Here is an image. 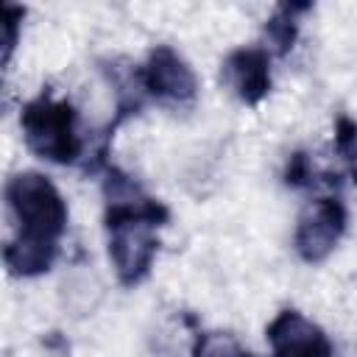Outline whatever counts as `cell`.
<instances>
[{"label":"cell","mask_w":357,"mask_h":357,"mask_svg":"<svg viewBox=\"0 0 357 357\" xmlns=\"http://www.w3.org/2000/svg\"><path fill=\"white\" fill-rule=\"evenodd\" d=\"M271 357H335L329 335L298 310H282L265 329Z\"/></svg>","instance_id":"obj_6"},{"label":"cell","mask_w":357,"mask_h":357,"mask_svg":"<svg viewBox=\"0 0 357 357\" xmlns=\"http://www.w3.org/2000/svg\"><path fill=\"white\" fill-rule=\"evenodd\" d=\"M103 198H106V234H109V259L114 265L117 282L126 287L139 284L159 254L156 229L170 220V209L151 198L128 173L114 165H106Z\"/></svg>","instance_id":"obj_2"},{"label":"cell","mask_w":357,"mask_h":357,"mask_svg":"<svg viewBox=\"0 0 357 357\" xmlns=\"http://www.w3.org/2000/svg\"><path fill=\"white\" fill-rule=\"evenodd\" d=\"M20 128L28 151L53 165H75L84 156L78 112L67 98L42 92L20 112Z\"/></svg>","instance_id":"obj_3"},{"label":"cell","mask_w":357,"mask_h":357,"mask_svg":"<svg viewBox=\"0 0 357 357\" xmlns=\"http://www.w3.org/2000/svg\"><path fill=\"white\" fill-rule=\"evenodd\" d=\"M139 78L145 92L162 103L184 106L192 103L198 95V78L192 67L170 45H156L148 50V59L139 67Z\"/></svg>","instance_id":"obj_5"},{"label":"cell","mask_w":357,"mask_h":357,"mask_svg":"<svg viewBox=\"0 0 357 357\" xmlns=\"http://www.w3.org/2000/svg\"><path fill=\"white\" fill-rule=\"evenodd\" d=\"M343 231H346L343 201L335 195H321V198L310 201L304 206V212L298 215L293 248L304 262L315 265V262H324L337 248Z\"/></svg>","instance_id":"obj_4"},{"label":"cell","mask_w":357,"mask_h":357,"mask_svg":"<svg viewBox=\"0 0 357 357\" xmlns=\"http://www.w3.org/2000/svg\"><path fill=\"white\" fill-rule=\"evenodd\" d=\"M312 11V3H279L273 14L265 20V39L268 53L287 56L298 39V20L301 14Z\"/></svg>","instance_id":"obj_8"},{"label":"cell","mask_w":357,"mask_h":357,"mask_svg":"<svg viewBox=\"0 0 357 357\" xmlns=\"http://www.w3.org/2000/svg\"><path fill=\"white\" fill-rule=\"evenodd\" d=\"M190 357H254L229 332H198Z\"/></svg>","instance_id":"obj_10"},{"label":"cell","mask_w":357,"mask_h":357,"mask_svg":"<svg viewBox=\"0 0 357 357\" xmlns=\"http://www.w3.org/2000/svg\"><path fill=\"white\" fill-rule=\"evenodd\" d=\"M22 20H25V8H22V6L3 3V8H0V25H3V64L11 61V53H14L17 39H20Z\"/></svg>","instance_id":"obj_12"},{"label":"cell","mask_w":357,"mask_h":357,"mask_svg":"<svg viewBox=\"0 0 357 357\" xmlns=\"http://www.w3.org/2000/svg\"><path fill=\"white\" fill-rule=\"evenodd\" d=\"M351 178H354V184H357V170H351Z\"/></svg>","instance_id":"obj_13"},{"label":"cell","mask_w":357,"mask_h":357,"mask_svg":"<svg viewBox=\"0 0 357 357\" xmlns=\"http://www.w3.org/2000/svg\"><path fill=\"white\" fill-rule=\"evenodd\" d=\"M223 86L245 106H259L271 92L268 47H234L220 64Z\"/></svg>","instance_id":"obj_7"},{"label":"cell","mask_w":357,"mask_h":357,"mask_svg":"<svg viewBox=\"0 0 357 357\" xmlns=\"http://www.w3.org/2000/svg\"><path fill=\"white\" fill-rule=\"evenodd\" d=\"M284 184L296 190L307 187H337V176L332 173H318L307 151H293L287 165H284Z\"/></svg>","instance_id":"obj_9"},{"label":"cell","mask_w":357,"mask_h":357,"mask_svg":"<svg viewBox=\"0 0 357 357\" xmlns=\"http://www.w3.org/2000/svg\"><path fill=\"white\" fill-rule=\"evenodd\" d=\"M6 204L17 226L14 237L3 245L8 273L20 279L47 273L70 223L64 195L45 173L22 170L6 181Z\"/></svg>","instance_id":"obj_1"},{"label":"cell","mask_w":357,"mask_h":357,"mask_svg":"<svg viewBox=\"0 0 357 357\" xmlns=\"http://www.w3.org/2000/svg\"><path fill=\"white\" fill-rule=\"evenodd\" d=\"M335 151L351 170H357V120L346 114L335 120Z\"/></svg>","instance_id":"obj_11"}]
</instances>
